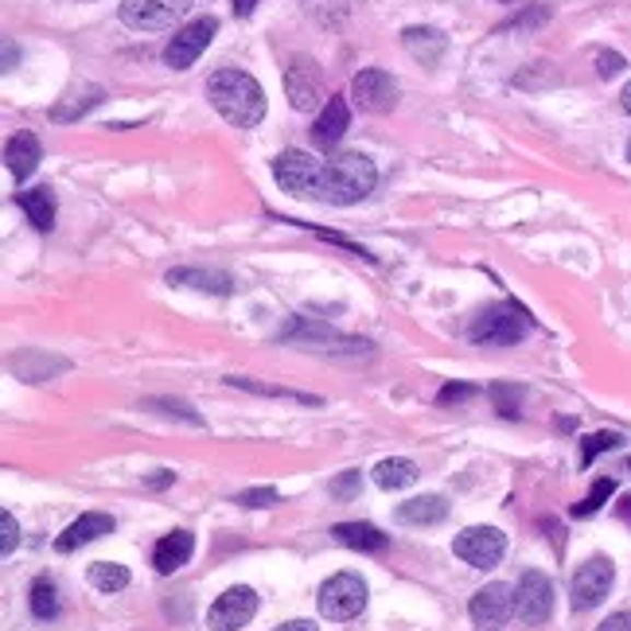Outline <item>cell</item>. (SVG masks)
I'll use <instances>...</instances> for the list:
<instances>
[{"instance_id":"44dd1931","label":"cell","mask_w":631,"mask_h":631,"mask_svg":"<svg viewBox=\"0 0 631 631\" xmlns=\"http://www.w3.org/2000/svg\"><path fill=\"white\" fill-rule=\"evenodd\" d=\"M331 534H336V542L351 546V550H363V553H383L386 546H390V538L371 523H339Z\"/></svg>"},{"instance_id":"8d00e7d4","label":"cell","mask_w":631,"mask_h":631,"mask_svg":"<svg viewBox=\"0 0 631 631\" xmlns=\"http://www.w3.org/2000/svg\"><path fill=\"white\" fill-rule=\"evenodd\" d=\"M596 631H631V608H628V612L608 616V620L600 623V628H596Z\"/></svg>"},{"instance_id":"7a4b0ae2","label":"cell","mask_w":631,"mask_h":631,"mask_svg":"<svg viewBox=\"0 0 631 631\" xmlns=\"http://www.w3.org/2000/svg\"><path fill=\"white\" fill-rule=\"evenodd\" d=\"M207 98L211 106L223 114V121H231L234 129H254L266 117V90L258 86V79L238 67H223L207 79Z\"/></svg>"},{"instance_id":"d4e9b609","label":"cell","mask_w":631,"mask_h":631,"mask_svg":"<svg viewBox=\"0 0 631 631\" xmlns=\"http://www.w3.org/2000/svg\"><path fill=\"white\" fill-rule=\"evenodd\" d=\"M129 570L125 565H117V561H94L90 565V585L102 588V593H121V588H129Z\"/></svg>"},{"instance_id":"d590c367","label":"cell","mask_w":631,"mask_h":631,"mask_svg":"<svg viewBox=\"0 0 631 631\" xmlns=\"http://www.w3.org/2000/svg\"><path fill=\"white\" fill-rule=\"evenodd\" d=\"M0 526H4V546H0V553H4V558H9L12 550H16V518L9 515V511H4V515H0Z\"/></svg>"},{"instance_id":"5b68a950","label":"cell","mask_w":631,"mask_h":631,"mask_svg":"<svg viewBox=\"0 0 631 631\" xmlns=\"http://www.w3.org/2000/svg\"><path fill=\"white\" fill-rule=\"evenodd\" d=\"M285 343H301L308 351H336V355H366L371 343L355 336H343V331H331L328 324H301V320H289L285 331H281Z\"/></svg>"},{"instance_id":"7c38bea8","label":"cell","mask_w":631,"mask_h":631,"mask_svg":"<svg viewBox=\"0 0 631 631\" xmlns=\"http://www.w3.org/2000/svg\"><path fill=\"white\" fill-rule=\"evenodd\" d=\"M612 581H616V570L608 558H588L577 573H573V608L577 612H588L612 593Z\"/></svg>"},{"instance_id":"ab89813d","label":"cell","mask_w":631,"mask_h":631,"mask_svg":"<svg viewBox=\"0 0 631 631\" xmlns=\"http://www.w3.org/2000/svg\"><path fill=\"white\" fill-rule=\"evenodd\" d=\"M231 4H234V12H238L242 20L254 16V9H258V0H231Z\"/></svg>"},{"instance_id":"9a60e30c","label":"cell","mask_w":631,"mask_h":631,"mask_svg":"<svg viewBox=\"0 0 631 631\" xmlns=\"http://www.w3.org/2000/svg\"><path fill=\"white\" fill-rule=\"evenodd\" d=\"M191 553H196V538H191V530H172L164 534L161 542H156V550H152V565H156V573H176L184 570L187 561H191Z\"/></svg>"},{"instance_id":"d6986e66","label":"cell","mask_w":631,"mask_h":631,"mask_svg":"<svg viewBox=\"0 0 631 631\" xmlns=\"http://www.w3.org/2000/svg\"><path fill=\"white\" fill-rule=\"evenodd\" d=\"M39 161H44V149H39V137L36 133L9 137V144H4V164H9L12 176L27 179L32 172L39 168Z\"/></svg>"},{"instance_id":"3957f363","label":"cell","mask_w":631,"mask_h":631,"mask_svg":"<svg viewBox=\"0 0 631 631\" xmlns=\"http://www.w3.org/2000/svg\"><path fill=\"white\" fill-rule=\"evenodd\" d=\"M526 331H530L526 308L515 301H503V304H491V308H483L480 316H476L468 339L480 347H511V343H518Z\"/></svg>"},{"instance_id":"5bb4252c","label":"cell","mask_w":631,"mask_h":631,"mask_svg":"<svg viewBox=\"0 0 631 631\" xmlns=\"http://www.w3.org/2000/svg\"><path fill=\"white\" fill-rule=\"evenodd\" d=\"M285 90H289V106L293 109H312L316 102H320V71L312 67L308 59H296L293 67L285 71Z\"/></svg>"},{"instance_id":"f35d334b","label":"cell","mask_w":631,"mask_h":631,"mask_svg":"<svg viewBox=\"0 0 631 631\" xmlns=\"http://www.w3.org/2000/svg\"><path fill=\"white\" fill-rule=\"evenodd\" d=\"M172 480H176V471H161V476H152V480H144V488L161 491V488H168Z\"/></svg>"},{"instance_id":"836d02e7","label":"cell","mask_w":631,"mask_h":631,"mask_svg":"<svg viewBox=\"0 0 631 631\" xmlns=\"http://www.w3.org/2000/svg\"><path fill=\"white\" fill-rule=\"evenodd\" d=\"M242 507H273L277 503V491L273 488H254V491H242L238 495Z\"/></svg>"},{"instance_id":"2e32d148","label":"cell","mask_w":631,"mask_h":631,"mask_svg":"<svg viewBox=\"0 0 631 631\" xmlns=\"http://www.w3.org/2000/svg\"><path fill=\"white\" fill-rule=\"evenodd\" d=\"M347 125H351V109H347V98H343V94H331V98L324 102L316 125H312V141L320 144V149H331V144H336L339 137L347 133Z\"/></svg>"},{"instance_id":"484cf974","label":"cell","mask_w":631,"mask_h":631,"mask_svg":"<svg viewBox=\"0 0 631 631\" xmlns=\"http://www.w3.org/2000/svg\"><path fill=\"white\" fill-rule=\"evenodd\" d=\"M27 605H32V616H36V620H55V616H59V588H55V581L39 577L36 585H32Z\"/></svg>"},{"instance_id":"9c48e42d","label":"cell","mask_w":631,"mask_h":631,"mask_svg":"<svg viewBox=\"0 0 631 631\" xmlns=\"http://www.w3.org/2000/svg\"><path fill=\"white\" fill-rule=\"evenodd\" d=\"M214 32H219V20L214 16H199L191 20V24H184L176 36H172V44L164 47V62H168L172 71H187V67L211 47Z\"/></svg>"},{"instance_id":"8992f818","label":"cell","mask_w":631,"mask_h":631,"mask_svg":"<svg viewBox=\"0 0 631 631\" xmlns=\"http://www.w3.org/2000/svg\"><path fill=\"white\" fill-rule=\"evenodd\" d=\"M320 616L328 620H351L366 608V581L359 573H336L320 585Z\"/></svg>"},{"instance_id":"30bf717a","label":"cell","mask_w":631,"mask_h":631,"mask_svg":"<svg viewBox=\"0 0 631 631\" xmlns=\"http://www.w3.org/2000/svg\"><path fill=\"white\" fill-rule=\"evenodd\" d=\"M351 98L363 114H390L398 106V82L383 67H366L351 79Z\"/></svg>"},{"instance_id":"ba28073f","label":"cell","mask_w":631,"mask_h":631,"mask_svg":"<svg viewBox=\"0 0 631 631\" xmlns=\"http://www.w3.org/2000/svg\"><path fill=\"white\" fill-rule=\"evenodd\" d=\"M503 553H507V538L495 526H468L456 534V558L468 561L471 570H495Z\"/></svg>"},{"instance_id":"ffe728a7","label":"cell","mask_w":631,"mask_h":631,"mask_svg":"<svg viewBox=\"0 0 631 631\" xmlns=\"http://www.w3.org/2000/svg\"><path fill=\"white\" fill-rule=\"evenodd\" d=\"M20 211L27 214V223L36 226V231H51L55 226V191L47 184L39 187H27V191H20Z\"/></svg>"},{"instance_id":"74e56055","label":"cell","mask_w":631,"mask_h":631,"mask_svg":"<svg viewBox=\"0 0 631 631\" xmlns=\"http://www.w3.org/2000/svg\"><path fill=\"white\" fill-rule=\"evenodd\" d=\"M471 394H476L471 386H445L436 401H441V406H448V401H464V398H471Z\"/></svg>"},{"instance_id":"4316f807","label":"cell","mask_w":631,"mask_h":631,"mask_svg":"<svg viewBox=\"0 0 631 631\" xmlns=\"http://www.w3.org/2000/svg\"><path fill=\"white\" fill-rule=\"evenodd\" d=\"M102 102V86H86L82 94H71V102H62V106L51 109L55 121H79L82 114H90V109Z\"/></svg>"},{"instance_id":"4fadbf2b","label":"cell","mask_w":631,"mask_h":631,"mask_svg":"<svg viewBox=\"0 0 631 631\" xmlns=\"http://www.w3.org/2000/svg\"><path fill=\"white\" fill-rule=\"evenodd\" d=\"M468 616H471V623H476V628H483V631L499 628L503 620H511V616H515V593H511L503 581H491V585H483L480 593L471 596Z\"/></svg>"},{"instance_id":"cb8c5ba5","label":"cell","mask_w":631,"mask_h":631,"mask_svg":"<svg viewBox=\"0 0 631 631\" xmlns=\"http://www.w3.org/2000/svg\"><path fill=\"white\" fill-rule=\"evenodd\" d=\"M418 464L406 460V456H394V460H383L378 468H374V483L383 491H401L409 488V483H418Z\"/></svg>"},{"instance_id":"ee69618b","label":"cell","mask_w":631,"mask_h":631,"mask_svg":"<svg viewBox=\"0 0 631 631\" xmlns=\"http://www.w3.org/2000/svg\"><path fill=\"white\" fill-rule=\"evenodd\" d=\"M620 518H623V523H631V495L620 499Z\"/></svg>"},{"instance_id":"e0dca14e","label":"cell","mask_w":631,"mask_h":631,"mask_svg":"<svg viewBox=\"0 0 631 631\" xmlns=\"http://www.w3.org/2000/svg\"><path fill=\"white\" fill-rule=\"evenodd\" d=\"M106 534H114V518L109 515H98V511H90V515L74 518L67 530H62V538L55 542V550L59 553H71L79 550V546L94 542V538H106Z\"/></svg>"},{"instance_id":"52a82bcc","label":"cell","mask_w":631,"mask_h":631,"mask_svg":"<svg viewBox=\"0 0 631 631\" xmlns=\"http://www.w3.org/2000/svg\"><path fill=\"white\" fill-rule=\"evenodd\" d=\"M515 616L526 623V628H542V623L553 616V585H550V577H546V573L526 570L523 577H518Z\"/></svg>"},{"instance_id":"f1b7e54d","label":"cell","mask_w":631,"mask_h":631,"mask_svg":"<svg viewBox=\"0 0 631 631\" xmlns=\"http://www.w3.org/2000/svg\"><path fill=\"white\" fill-rule=\"evenodd\" d=\"M612 491H616V483H612V480H596V483H593V491H588V495L581 499L577 507H573V515H577V518L596 515V511H600V507H605V503H608V499H612Z\"/></svg>"},{"instance_id":"1f68e13d","label":"cell","mask_w":631,"mask_h":631,"mask_svg":"<svg viewBox=\"0 0 631 631\" xmlns=\"http://www.w3.org/2000/svg\"><path fill=\"white\" fill-rule=\"evenodd\" d=\"M152 409H161V413H172V418H184V421H191V425H203V418L199 413H191V406H184V401H168V398H152L149 401Z\"/></svg>"},{"instance_id":"ac0fdd59","label":"cell","mask_w":631,"mask_h":631,"mask_svg":"<svg viewBox=\"0 0 631 631\" xmlns=\"http://www.w3.org/2000/svg\"><path fill=\"white\" fill-rule=\"evenodd\" d=\"M401 47H406V51L413 55L418 62L433 67V62L445 59L448 36H445V32H436V27H406V32H401Z\"/></svg>"},{"instance_id":"b9f144b4","label":"cell","mask_w":631,"mask_h":631,"mask_svg":"<svg viewBox=\"0 0 631 631\" xmlns=\"http://www.w3.org/2000/svg\"><path fill=\"white\" fill-rule=\"evenodd\" d=\"M12 67H16V44L4 39V71H12Z\"/></svg>"},{"instance_id":"603a6c76","label":"cell","mask_w":631,"mask_h":631,"mask_svg":"<svg viewBox=\"0 0 631 631\" xmlns=\"http://www.w3.org/2000/svg\"><path fill=\"white\" fill-rule=\"evenodd\" d=\"M168 285H187V289H203V293L226 296L231 293V277L214 273V269H172Z\"/></svg>"},{"instance_id":"f6af8a7d","label":"cell","mask_w":631,"mask_h":631,"mask_svg":"<svg viewBox=\"0 0 631 631\" xmlns=\"http://www.w3.org/2000/svg\"><path fill=\"white\" fill-rule=\"evenodd\" d=\"M628 161H631V141H628Z\"/></svg>"},{"instance_id":"e575fe53","label":"cell","mask_w":631,"mask_h":631,"mask_svg":"<svg viewBox=\"0 0 631 631\" xmlns=\"http://www.w3.org/2000/svg\"><path fill=\"white\" fill-rule=\"evenodd\" d=\"M355 488H359V471H343V476L331 483V495H336V499H351V495H355Z\"/></svg>"},{"instance_id":"83f0119b","label":"cell","mask_w":631,"mask_h":631,"mask_svg":"<svg viewBox=\"0 0 631 631\" xmlns=\"http://www.w3.org/2000/svg\"><path fill=\"white\" fill-rule=\"evenodd\" d=\"M620 445H623V436L620 433H608V429H605V433L585 436V441H581V464L588 468V464H593L600 453H608V448H620Z\"/></svg>"},{"instance_id":"6da1fadb","label":"cell","mask_w":631,"mask_h":631,"mask_svg":"<svg viewBox=\"0 0 631 631\" xmlns=\"http://www.w3.org/2000/svg\"><path fill=\"white\" fill-rule=\"evenodd\" d=\"M273 179L293 199L351 207L363 203L378 184V168L363 152H339L331 161H316L312 152L289 149L273 161Z\"/></svg>"},{"instance_id":"60d3db41","label":"cell","mask_w":631,"mask_h":631,"mask_svg":"<svg viewBox=\"0 0 631 631\" xmlns=\"http://www.w3.org/2000/svg\"><path fill=\"white\" fill-rule=\"evenodd\" d=\"M277 631H316V623H312V620H289V623H281Z\"/></svg>"},{"instance_id":"f546056e","label":"cell","mask_w":631,"mask_h":631,"mask_svg":"<svg viewBox=\"0 0 631 631\" xmlns=\"http://www.w3.org/2000/svg\"><path fill=\"white\" fill-rule=\"evenodd\" d=\"M231 386H242V390H254V394H266V398H289V401H308V406H320V398H308V394L281 390V386H261V383H249V378H231Z\"/></svg>"},{"instance_id":"4dcf8cb0","label":"cell","mask_w":631,"mask_h":631,"mask_svg":"<svg viewBox=\"0 0 631 631\" xmlns=\"http://www.w3.org/2000/svg\"><path fill=\"white\" fill-rule=\"evenodd\" d=\"M491 398H495L503 418H518V401H523V394H518L515 386H491Z\"/></svg>"},{"instance_id":"8fae6325","label":"cell","mask_w":631,"mask_h":631,"mask_svg":"<svg viewBox=\"0 0 631 631\" xmlns=\"http://www.w3.org/2000/svg\"><path fill=\"white\" fill-rule=\"evenodd\" d=\"M254 616H258V593H254L249 585H234L211 605V612H207V628L211 631H238V628H246Z\"/></svg>"},{"instance_id":"d6a6232c","label":"cell","mask_w":631,"mask_h":631,"mask_svg":"<svg viewBox=\"0 0 631 631\" xmlns=\"http://www.w3.org/2000/svg\"><path fill=\"white\" fill-rule=\"evenodd\" d=\"M628 62H623V55H616V51H600L596 55V74L600 79H612V74H620Z\"/></svg>"},{"instance_id":"277c9868","label":"cell","mask_w":631,"mask_h":631,"mask_svg":"<svg viewBox=\"0 0 631 631\" xmlns=\"http://www.w3.org/2000/svg\"><path fill=\"white\" fill-rule=\"evenodd\" d=\"M187 12H191V0H121L117 16L133 32H164V27H176Z\"/></svg>"},{"instance_id":"7bdbcfd3","label":"cell","mask_w":631,"mask_h":631,"mask_svg":"<svg viewBox=\"0 0 631 631\" xmlns=\"http://www.w3.org/2000/svg\"><path fill=\"white\" fill-rule=\"evenodd\" d=\"M620 106H623V114H631V82L620 90Z\"/></svg>"},{"instance_id":"7402d4cb","label":"cell","mask_w":631,"mask_h":631,"mask_svg":"<svg viewBox=\"0 0 631 631\" xmlns=\"http://www.w3.org/2000/svg\"><path fill=\"white\" fill-rule=\"evenodd\" d=\"M448 515V503L441 495H418L409 499V503H401L398 507V518L409 526H433V523H445Z\"/></svg>"}]
</instances>
